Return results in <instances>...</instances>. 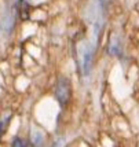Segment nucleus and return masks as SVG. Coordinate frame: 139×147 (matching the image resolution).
<instances>
[{
	"instance_id": "nucleus-1",
	"label": "nucleus",
	"mask_w": 139,
	"mask_h": 147,
	"mask_svg": "<svg viewBox=\"0 0 139 147\" xmlns=\"http://www.w3.org/2000/svg\"><path fill=\"white\" fill-rule=\"evenodd\" d=\"M70 95H72V87H70L69 78L61 77L58 80L57 88H55V96H57L58 102L61 103L62 106H65L66 103L69 102Z\"/></svg>"
},
{
	"instance_id": "nucleus-2",
	"label": "nucleus",
	"mask_w": 139,
	"mask_h": 147,
	"mask_svg": "<svg viewBox=\"0 0 139 147\" xmlns=\"http://www.w3.org/2000/svg\"><path fill=\"white\" fill-rule=\"evenodd\" d=\"M15 13H17V10H15V6L13 4L11 7H7L4 14L1 15V18H0V30L3 33L8 34L13 30L14 22H15Z\"/></svg>"
},
{
	"instance_id": "nucleus-3",
	"label": "nucleus",
	"mask_w": 139,
	"mask_h": 147,
	"mask_svg": "<svg viewBox=\"0 0 139 147\" xmlns=\"http://www.w3.org/2000/svg\"><path fill=\"white\" fill-rule=\"evenodd\" d=\"M94 50L95 47L94 45H88L85 48V52H84V73L87 74L91 69V63H92V57H94Z\"/></svg>"
},
{
	"instance_id": "nucleus-4",
	"label": "nucleus",
	"mask_w": 139,
	"mask_h": 147,
	"mask_svg": "<svg viewBox=\"0 0 139 147\" xmlns=\"http://www.w3.org/2000/svg\"><path fill=\"white\" fill-rule=\"evenodd\" d=\"M13 147H26V143L24 139H21V138H15L13 142Z\"/></svg>"
},
{
	"instance_id": "nucleus-5",
	"label": "nucleus",
	"mask_w": 139,
	"mask_h": 147,
	"mask_svg": "<svg viewBox=\"0 0 139 147\" xmlns=\"http://www.w3.org/2000/svg\"><path fill=\"white\" fill-rule=\"evenodd\" d=\"M7 121H8V117H6L4 120H1V118H0V134L3 132V129H4V127H6Z\"/></svg>"
},
{
	"instance_id": "nucleus-6",
	"label": "nucleus",
	"mask_w": 139,
	"mask_h": 147,
	"mask_svg": "<svg viewBox=\"0 0 139 147\" xmlns=\"http://www.w3.org/2000/svg\"><path fill=\"white\" fill-rule=\"evenodd\" d=\"M98 1H99V6H101L102 10H105V8H106V6L110 3V0H98Z\"/></svg>"
}]
</instances>
